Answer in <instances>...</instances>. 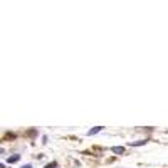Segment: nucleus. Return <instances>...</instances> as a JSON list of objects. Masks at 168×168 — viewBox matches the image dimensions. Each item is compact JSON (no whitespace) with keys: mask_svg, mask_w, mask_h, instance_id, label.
Listing matches in <instances>:
<instances>
[{"mask_svg":"<svg viewBox=\"0 0 168 168\" xmlns=\"http://www.w3.org/2000/svg\"><path fill=\"white\" fill-rule=\"evenodd\" d=\"M101 129H102V126H96V128L89 129V131H88V135H89V136H92V135H96V133H99Z\"/></svg>","mask_w":168,"mask_h":168,"instance_id":"f03ea898","label":"nucleus"},{"mask_svg":"<svg viewBox=\"0 0 168 168\" xmlns=\"http://www.w3.org/2000/svg\"><path fill=\"white\" fill-rule=\"evenodd\" d=\"M45 168H57V163H55V161H52V163H47V165H45Z\"/></svg>","mask_w":168,"mask_h":168,"instance_id":"39448f33","label":"nucleus"},{"mask_svg":"<svg viewBox=\"0 0 168 168\" xmlns=\"http://www.w3.org/2000/svg\"><path fill=\"white\" fill-rule=\"evenodd\" d=\"M35 135H37L35 129H30V131H29V136H35Z\"/></svg>","mask_w":168,"mask_h":168,"instance_id":"423d86ee","label":"nucleus"},{"mask_svg":"<svg viewBox=\"0 0 168 168\" xmlns=\"http://www.w3.org/2000/svg\"><path fill=\"white\" fill-rule=\"evenodd\" d=\"M20 168H32V165L29 163V165H24V166H20Z\"/></svg>","mask_w":168,"mask_h":168,"instance_id":"0eeeda50","label":"nucleus"},{"mask_svg":"<svg viewBox=\"0 0 168 168\" xmlns=\"http://www.w3.org/2000/svg\"><path fill=\"white\" fill-rule=\"evenodd\" d=\"M129 145L131 146H143V145H146V139H141V141H131Z\"/></svg>","mask_w":168,"mask_h":168,"instance_id":"20e7f679","label":"nucleus"},{"mask_svg":"<svg viewBox=\"0 0 168 168\" xmlns=\"http://www.w3.org/2000/svg\"><path fill=\"white\" fill-rule=\"evenodd\" d=\"M111 151H113V153H118V155H123L124 153V148H123V146H113V148H111Z\"/></svg>","mask_w":168,"mask_h":168,"instance_id":"f257e3e1","label":"nucleus"},{"mask_svg":"<svg viewBox=\"0 0 168 168\" xmlns=\"http://www.w3.org/2000/svg\"><path fill=\"white\" fill-rule=\"evenodd\" d=\"M20 160V155H14V156H8V163H17V161Z\"/></svg>","mask_w":168,"mask_h":168,"instance_id":"7ed1b4c3","label":"nucleus"},{"mask_svg":"<svg viewBox=\"0 0 168 168\" xmlns=\"http://www.w3.org/2000/svg\"><path fill=\"white\" fill-rule=\"evenodd\" d=\"M0 168H5V165H2V163H0Z\"/></svg>","mask_w":168,"mask_h":168,"instance_id":"6e6552de","label":"nucleus"}]
</instances>
